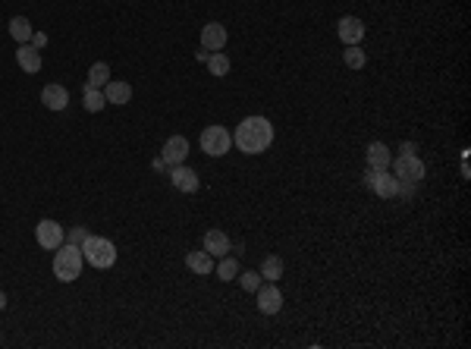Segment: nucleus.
I'll return each instance as SVG.
<instances>
[{
	"label": "nucleus",
	"mask_w": 471,
	"mask_h": 349,
	"mask_svg": "<svg viewBox=\"0 0 471 349\" xmlns=\"http://www.w3.org/2000/svg\"><path fill=\"white\" fill-rule=\"evenodd\" d=\"M195 57H198L201 63H207V57H211V51H205V48H201V51H198V54H195Z\"/></svg>",
	"instance_id": "7c9ffc66"
},
{
	"label": "nucleus",
	"mask_w": 471,
	"mask_h": 349,
	"mask_svg": "<svg viewBox=\"0 0 471 349\" xmlns=\"http://www.w3.org/2000/svg\"><path fill=\"white\" fill-rule=\"evenodd\" d=\"M160 158L167 161V167H176V164H185L189 158V138L185 136H170L160 148Z\"/></svg>",
	"instance_id": "1a4fd4ad"
},
{
	"label": "nucleus",
	"mask_w": 471,
	"mask_h": 349,
	"mask_svg": "<svg viewBox=\"0 0 471 349\" xmlns=\"http://www.w3.org/2000/svg\"><path fill=\"white\" fill-rule=\"evenodd\" d=\"M230 148H232V136L226 132V126H207L201 132V151L207 158H223Z\"/></svg>",
	"instance_id": "20e7f679"
},
{
	"label": "nucleus",
	"mask_w": 471,
	"mask_h": 349,
	"mask_svg": "<svg viewBox=\"0 0 471 349\" xmlns=\"http://www.w3.org/2000/svg\"><path fill=\"white\" fill-rule=\"evenodd\" d=\"M16 63H19L26 73H38V69H41V51L32 48V44H19V51H16Z\"/></svg>",
	"instance_id": "f3484780"
},
{
	"label": "nucleus",
	"mask_w": 471,
	"mask_h": 349,
	"mask_svg": "<svg viewBox=\"0 0 471 349\" xmlns=\"http://www.w3.org/2000/svg\"><path fill=\"white\" fill-rule=\"evenodd\" d=\"M393 164V151L383 142H371L368 145V170H389Z\"/></svg>",
	"instance_id": "4468645a"
},
{
	"label": "nucleus",
	"mask_w": 471,
	"mask_h": 349,
	"mask_svg": "<svg viewBox=\"0 0 471 349\" xmlns=\"http://www.w3.org/2000/svg\"><path fill=\"white\" fill-rule=\"evenodd\" d=\"M32 35H35V28L26 16H13V19H10V38H13L16 44H28Z\"/></svg>",
	"instance_id": "aec40b11"
},
{
	"label": "nucleus",
	"mask_w": 471,
	"mask_h": 349,
	"mask_svg": "<svg viewBox=\"0 0 471 349\" xmlns=\"http://www.w3.org/2000/svg\"><path fill=\"white\" fill-rule=\"evenodd\" d=\"M201 48L205 51H223L226 48V26L207 22V26L201 28Z\"/></svg>",
	"instance_id": "f8f14e48"
},
{
	"label": "nucleus",
	"mask_w": 471,
	"mask_h": 349,
	"mask_svg": "<svg viewBox=\"0 0 471 349\" xmlns=\"http://www.w3.org/2000/svg\"><path fill=\"white\" fill-rule=\"evenodd\" d=\"M82 258L89 261L91 267H98V271H107V267L116 265V246L107 240V236H91L89 233V240L82 242Z\"/></svg>",
	"instance_id": "7ed1b4c3"
},
{
	"label": "nucleus",
	"mask_w": 471,
	"mask_h": 349,
	"mask_svg": "<svg viewBox=\"0 0 471 349\" xmlns=\"http://www.w3.org/2000/svg\"><path fill=\"white\" fill-rule=\"evenodd\" d=\"M232 145L246 154H264L273 145V126L267 116H246L236 132H232Z\"/></svg>",
	"instance_id": "f257e3e1"
},
{
	"label": "nucleus",
	"mask_w": 471,
	"mask_h": 349,
	"mask_svg": "<svg viewBox=\"0 0 471 349\" xmlns=\"http://www.w3.org/2000/svg\"><path fill=\"white\" fill-rule=\"evenodd\" d=\"M82 249L73 246V242H63L60 249H54V277L60 283H73L82 274Z\"/></svg>",
	"instance_id": "f03ea898"
},
{
	"label": "nucleus",
	"mask_w": 471,
	"mask_h": 349,
	"mask_svg": "<svg viewBox=\"0 0 471 349\" xmlns=\"http://www.w3.org/2000/svg\"><path fill=\"white\" fill-rule=\"evenodd\" d=\"M336 35H340V42L346 44H362L364 38V22L358 19V16H342L340 22H336Z\"/></svg>",
	"instance_id": "9d476101"
},
{
	"label": "nucleus",
	"mask_w": 471,
	"mask_h": 349,
	"mask_svg": "<svg viewBox=\"0 0 471 349\" xmlns=\"http://www.w3.org/2000/svg\"><path fill=\"white\" fill-rule=\"evenodd\" d=\"M41 104H44L48 110H66V104H69V91L63 89V85H57V82L44 85V89H41Z\"/></svg>",
	"instance_id": "ddd939ff"
},
{
	"label": "nucleus",
	"mask_w": 471,
	"mask_h": 349,
	"mask_svg": "<svg viewBox=\"0 0 471 349\" xmlns=\"http://www.w3.org/2000/svg\"><path fill=\"white\" fill-rule=\"evenodd\" d=\"M85 240H89V230H85V226H73V230L66 233V242H73V246H82Z\"/></svg>",
	"instance_id": "bb28decb"
},
{
	"label": "nucleus",
	"mask_w": 471,
	"mask_h": 349,
	"mask_svg": "<svg viewBox=\"0 0 471 349\" xmlns=\"http://www.w3.org/2000/svg\"><path fill=\"white\" fill-rule=\"evenodd\" d=\"M236 280H239V287L246 289V293H255V289H258L261 283H264V280H261L258 271H242V274H236Z\"/></svg>",
	"instance_id": "a878e982"
},
{
	"label": "nucleus",
	"mask_w": 471,
	"mask_h": 349,
	"mask_svg": "<svg viewBox=\"0 0 471 349\" xmlns=\"http://www.w3.org/2000/svg\"><path fill=\"white\" fill-rule=\"evenodd\" d=\"M205 252L214 255V258H223L230 252V236L223 230H207L205 233Z\"/></svg>",
	"instance_id": "2eb2a0df"
},
{
	"label": "nucleus",
	"mask_w": 471,
	"mask_h": 349,
	"mask_svg": "<svg viewBox=\"0 0 471 349\" xmlns=\"http://www.w3.org/2000/svg\"><path fill=\"white\" fill-rule=\"evenodd\" d=\"M364 183H368V189L374 192L377 199H396V195H399V186H403L389 170H368Z\"/></svg>",
	"instance_id": "423d86ee"
},
{
	"label": "nucleus",
	"mask_w": 471,
	"mask_h": 349,
	"mask_svg": "<svg viewBox=\"0 0 471 349\" xmlns=\"http://www.w3.org/2000/svg\"><path fill=\"white\" fill-rule=\"evenodd\" d=\"M185 267H189L192 274L207 277V274H214V255H207V252H189V255H185Z\"/></svg>",
	"instance_id": "dca6fc26"
},
{
	"label": "nucleus",
	"mask_w": 471,
	"mask_h": 349,
	"mask_svg": "<svg viewBox=\"0 0 471 349\" xmlns=\"http://www.w3.org/2000/svg\"><path fill=\"white\" fill-rule=\"evenodd\" d=\"M342 63H346L349 69H364V63H368V57H364V51L358 48V44H349V48L342 51Z\"/></svg>",
	"instance_id": "5701e85b"
},
{
	"label": "nucleus",
	"mask_w": 471,
	"mask_h": 349,
	"mask_svg": "<svg viewBox=\"0 0 471 349\" xmlns=\"http://www.w3.org/2000/svg\"><path fill=\"white\" fill-rule=\"evenodd\" d=\"M283 271H286V267H283V258L280 255H267L264 261H261V280H267V283H280V277H283Z\"/></svg>",
	"instance_id": "6ab92c4d"
},
{
	"label": "nucleus",
	"mask_w": 471,
	"mask_h": 349,
	"mask_svg": "<svg viewBox=\"0 0 471 349\" xmlns=\"http://www.w3.org/2000/svg\"><path fill=\"white\" fill-rule=\"evenodd\" d=\"M207 69H211V75L223 79V75L230 73V57H226L223 51H211V57H207Z\"/></svg>",
	"instance_id": "4be33fe9"
},
{
	"label": "nucleus",
	"mask_w": 471,
	"mask_h": 349,
	"mask_svg": "<svg viewBox=\"0 0 471 349\" xmlns=\"http://www.w3.org/2000/svg\"><path fill=\"white\" fill-rule=\"evenodd\" d=\"M399 151H403V154H415V151H418V145H415V142H405Z\"/></svg>",
	"instance_id": "c756f323"
},
{
	"label": "nucleus",
	"mask_w": 471,
	"mask_h": 349,
	"mask_svg": "<svg viewBox=\"0 0 471 349\" xmlns=\"http://www.w3.org/2000/svg\"><path fill=\"white\" fill-rule=\"evenodd\" d=\"M214 271H217L220 280H236V274H239V261L236 258H220V265H214Z\"/></svg>",
	"instance_id": "393cba45"
},
{
	"label": "nucleus",
	"mask_w": 471,
	"mask_h": 349,
	"mask_svg": "<svg viewBox=\"0 0 471 349\" xmlns=\"http://www.w3.org/2000/svg\"><path fill=\"white\" fill-rule=\"evenodd\" d=\"M389 167H393V177L403 179V183H421L427 177V167H424V161L418 154H399Z\"/></svg>",
	"instance_id": "39448f33"
},
{
	"label": "nucleus",
	"mask_w": 471,
	"mask_h": 349,
	"mask_svg": "<svg viewBox=\"0 0 471 349\" xmlns=\"http://www.w3.org/2000/svg\"><path fill=\"white\" fill-rule=\"evenodd\" d=\"M255 296H258V312L261 315H280L283 312V293L277 283H261L258 289H255Z\"/></svg>",
	"instance_id": "0eeeda50"
},
{
	"label": "nucleus",
	"mask_w": 471,
	"mask_h": 349,
	"mask_svg": "<svg viewBox=\"0 0 471 349\" xmlns=\"http://www.w3.org/2000/svg\"><path fill=\"white\" fill-rule=\"evenodd\" d=\"M170 183L176 192H185V195H192V192H198V173L192 170V167L185 164H176L170 167Z\"/></svg>",
	"instance_id": "9b49d317"
},
{
	"label": "nucleus",
	"mask_w": 471,
	"mask_h": 349,
	"mask_svg": "<svg viewBox=\"0 0 471 349\" xmlns=\"http://www.w3.org/2000/svg\"><path fill=\"white\" fill-rule=\"evenodd\" d=\"M151 167H154V170H170V167H167V161L160 158V154H157V158L151 161Z\"/></svg>",
	"instance_id": "c85d7f7f"
},
{
	"label": "nucleus",
	"mask_w": 471,
	"mask_h": 349,
	"mask_svg": "<svg viewBox=\"0 0 471 349\" xmlns=\"http://www.w3.org/2000/svg\"><path fill=\"white\" fill-rule=\"evenodd\" d=\"M104 104H107V98H104L101 89H85V91H82V107L89 110V114H98Z\"/></svg>",
	"instance_id": "b1692460"
},
{
	"label": "nucleus",
	"mask_w": 471,
	"mask_h": 349,
	"mask_svg": "<svg viewBox=\"0 0 471 349\" xmlns=\"http://www.w3.org/2000/svg\"><path fill=\"white\" fill-rule=\"evenodd\" d=\"M104 98H107V104H129L132 101V85L110 79V82L104 85Z\"/></svg>",
	"instance_id": "a211bd4d"
},
{
	"label": "nucleus",
	"mask_w": 471,
	"mask_h": 349,
	"mask_svg": "<svg viewBox=\"0 0 471 349\" xmlns=\"http://www.w3.org/2000/svg\"><path fill=\"white\" fill-rule=\"evenodd\" d=\"M35 240H38L41 249L54 252V249H60L63 242H66V233H63V226L57 224V220H41V224L35 226Z\"/></svg>",
	"instance_id": "6e6552de"
},
{
	"label": "nucleus",
	"mask_w": 471,
	"mask_h": 349,
	"mask_svg": "<svg viewBox=\"0 0 471 349\" xmlns=\"http://www.w3.org/2000/svg\"><path fill=\"white\" fill-rule=\"evenodd\" d=\"M28 44H32V48H38V51H41L44 44H48V35H44V32H35V35H32V42H28Z\"/></svg>",
	"instance_id": "cd10ccee"
},
{
	"label": "nucleus",
	"mask_w": 471,
	"mask_h": 349,
	"mask_svg": "<svg viewBox=\"0 0 471 349\" xmlns=\"http://www.w3.org/2000/svg\"><path fill=\"white\" fill-rule=\"evenodd\" d=\"M3 308H7V293L0 289V312H3Z\"/></svg>",
	"instance_id": "2f4dec72"
},
{
	"label": "nucleus",
	"mask_w": 471,
	"mask_h": 349,
	"mask_svg": "<svg viewBox=\"0 0 471 349\" xmlns=\"http://www.w3.org/2000/svg\"><path fill=\"white\" fill-rule=\"evenodd\" d=\"M107 82H110V66L107 63H95V66L89 69V75H85V89H104Z\"/></svg>",
	"instance_id": "412c9836"
}]
</instances>
